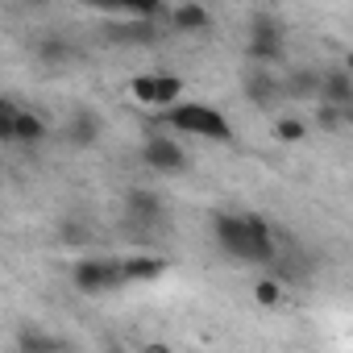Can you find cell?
<instances>
[{
    "label": "cell",
    "instance_id": "8",
    "mask_svg": "<svg viewBox=\"0 0 353 353\" xmlns=\"http://www.w3.org/2000/svg\"><path fill=\"white\" fill-rule=\"evenodd\" d=\"M208 26H212V13H208V5H200V0H188V5L170 9V30L174 34H204Z\"/></svg>",
    "mask_w": 353,
    "mask_h": 353
},
{
    "label": "cell",
    "instance_id": "1",
    "mask_svg": "<svg viewBox=\"0 0 353 353\" xmlns=\"http://www.w3.org/2000/svg\"><path fill=\"white\" fill-rule=\"evenodd\" d=\"M162 121L179 133H196L208 141H233V121L212 104H170Z\"/></svg>",
    "mask_w": 353,
    "mask_h": 353
},
{
    "label": "cell",
    "instance_id": "12",
    "mask_svg": "<svg viewBox=\"0 0 353 353\" xmlns=\"http://www.w3.org/2000/svg\"><path fill=\"white\" fill-rule=\"evenodd\" d=\"M13 349H17V353H63V349H71V341L50 336V332H42V328H21L17 341H13Z\"/></svg>",
    "mask_w": 353,
    "mask_h": 353
},
{
    "label": "cell",
    "instance_id": "6",
    "mask_svg": "<svg viewBox=\"0 0 353 353\" xmlns=\"http://www.w3.org/2000/svg\"><path fill=\"white\" fill-rule=\"evenodd\" d=\"M141 162H145L150 170H158V174H179V170L188 166V150L174 141V137H166V133H154V137L141 145Z\"/></svg>",
    "mask_w": 353,
    "mask_h": 353
},
{
    "label": "cell",
    "instance_id": "16",
    "mask_svg": "<svg viewBox=\"0 0 353 353\" xmlns=\"http://www.w3.org/2000/svg\"><path fill=\"white\" fill-rule=\"evenodd\" d=\"M42 137H46V121H42L38 112H26V108H21V112H17V125H13V141H17V145H38Z\"/></svg>",
    "mask_w": 353,
    "mask_h": 353
},
{
    "label": "cell",
    "instance_id": "13",
    "mask_svg": "<svg viewBox=\"0 0 353 353\" xmlns=\"http://www.w3.org/2000/svg\"><path fill=\"white\" fill-rule=\"evenodd\" d=\"M92 9L104 13H125V17H158L162 13V0H83Z\"/></svg>",
    "mask_w": 353,
    "mask_h": 353
},
{
    "label": "cell",
    "instance_id": "22",
    "mask_svg": "<svg viewBox=\"0 0 353 353\" xmlns=\"http://www.w3.org/2000/svg\"><path fill=\"white\" fill-rule=\"evenodd\" d=\"M154 79H158V75H133V79H129V92H133V100H141V104H154Z\"/></svg>",
    "mask_w": 353,
    "mask_h": 353
},
{
    "label": "cell",
    "instance_id": "10",
    "mask_svg": "<svg viewBox=\"0 0 353 353\" xmlns=\"http://www.w3.org/2000/svg\"><path fill=\"white\" fill-rule=\"evenodd\" d=\"M67 141H71L75 150H92V145L100 141V117L88 112V108H79V112L67 121Z\"/></svg>",
    "mask_w": 353,
    "mask_h": 353
},
{
    "label": "cell",
    "instance_id": "26",
    "mask_svg": "<svg viewBox=\"0 0 353 353\" xmlns=\"http://www.w3.org/2000/svg\"><path fill=\"white\" fill-rule=\"evenodd\" d=\"M345 67H349V71H353V50H349V54H345Z\"/></svg>",
    "mask_w": 353,
    "mask_h": 353
},
{
    "label": "cell",
    "instance_id": "27",
    "mask_svg": "<svg viewBox=\"0 0 353 353\" xmlns=\"http://www.w3.org/2000/svg\"><path fill=\"white\" fill-rule=\"evenodd\" d=\"M30 5H42V0H30Z\"/></svg>",
    "mask_w": 353,
    "mask_h": 353
},
{
    "label": "cell",
    "instance_id": "19",
    "mask_svg": "<svg viewBox=\"0 0 353 353\" xmlns=\"http://www.w3.org/2000/svg\"><path fill=\"white\" fill-rule=\"evenodd\" d=\"M274 137H279L283 145H295V141L307 137V121H303V117H279V121H274Z\"/></svg>",
    "mask_w": 353,
    "mask_h": 353
},
{
    "label": "cell",
    "instance_id": "5",
    "mask_svg": "<svg viewBox=\"0 0 353 353\" xmlns=\"http://www.w3.org/2000/svg\"><path fill=\"white\" fill-rule=\"evenodd\" d=\"M125 221L129 229H158L166 221V204L150 188H129L125 192Z\"/></svg>",
    "mask_w": 353,
    "mask_h": 353
},
{
    "label": "cell",
    "instance_id": "9",
    "mask_svg": "<svg viewBox=\"0 0 353 353\" xmlns=\"http://www.w3.org/2000/svg\"><path fill=\"white\" fill-rule=\"evenodd\" d=\"M108 38L112 42H129V46H145V42L158 38V30H154V17H133V21H112Z\"/></svg>",
    "mask_w": 353,
    "mask_h": 353
},
{
    "label": "cell",
    "instance_id": "11",
    "mask_svg": "<svg viewBox=\"0 0 353 353\" xmlns=\"http://www.w3.org/2000/svg\"><path fill=\"white\" fill-rule=\"evenodd\" d=\"M320 96L328 100V104H353V71L349 67H332V71H324V79H320Z\"/></svg>",
    "mask_w": 353,
    "mask_h": 353
},
{
    "label": "cell",
    "instance_id": "2",
    "mask_svg": "<svg viewBox=\"0 0 353 353\" xmlns=\"http://www.w3.org/2000/svg\"><path fill=\"white\" fill-rule=\"evenodd\" d=\"M212 237L221 245V254L229 262H241V266H262V250L245 225V212H216L212 216Z\"/></svg>",
    "mask_w": 353,
    "mask_h": 353
},
{
    "label": "cell",
    "instance_id": "14",
    "mask_svg": "<svg viewBox=\"0 0 353 353\" xmlns=\"http://www.w3.org/2000/svg\"><path fill=\"white\" fill-rule=\"evenodd\" d=\"M162 274H166V262H162V258H150V254L125 258V279H129V283H154V279H162Z\"/></svg>",
    "mask_w": 353,
    "mask_h": 353
},
{
    "label": "cell",
    "instance_id": "17",
    "mask_svg": "<svg viewBox=\"0 0 353 353\" xmlns=\"http://www.w3.org/2000/svg\"><path fill=\"white\" fill-rule=\"evenodd\" d=\"M179 96H183V79H179V75H158V79H154V104H158V108L179 104Z\"/></svg>",
    "mask_w": 353,
    "mask_h": 353
},
{
    "label": "cell",
    "instance_id": "7",
    "mask_svg": "<svg viewBox=\"0 0 353 353\" xmlns=\"http://www.w3.org/2000/svg\"><path fill=\"white\" fill-rule=\"evenodd\" d=\"M279 96H283V83H279L266 67H254V71L245 75V100H250L254 108H274Z\"/></svg>",
    "mask_w": 353,
    "mask_h": 353
},
{
    "label": "cell",
    "instance_id": "3",
    "mask_svg": "<svg viewBox=\"0 0 353 353\" xmlns=\"http://www.w3.org/2000/svg\"><path fill=\"white\" fill-rule=\"evenodd\" d=\"M125 279V262L117 258H79L71 266V287L79 295H104V291H121Z\"/></svg>",
    "mask_w": 353,
    "mask_h": 353
},
{
    "label": "cell",
    "instance_id": "23",
    "mask_svg": "<svg viewBox=\"0 0 353 353\" xmlns=\"http://www.w3.org/2000/svg\"><path fill=\"white\" fill-rule=\"evenodd\" d=\"M17 104L13 100H5V104H0V137H5V141H13V125H17Z\"/></svg>",
    "mask_w": 353,
    "mask_h": 353
},
{
    "label": "cell",
    "instance_id": "18",
    "mask_svg": "<svg viewBox=\"0 0 353 353\" xmlns=\"http://www.w3.org/2000/svg\"><path fill=\"white\" fill-rule=\"evenodd\" d=\"M320 79H324V75H316V71H295V75L287 79V96L312 100V96H320Z\"/></svg>",
    "mask_w": 353,
    "mask_h": 353
},
{
    "label": "cell",
    "instance_id": "20",
    "mask_svg": "<svg viewBox=\"0 0 353 353\" xmlns=\"http://www.w3.org/2000/svg\"><path fill=\"white\" fill-rule=\"evenodd\" d=\"M254 299H258L262 307H274V303L283 299V283H279V279H262V283L254 287Z\"/></svg>",
    "mask_w": 353,
    "mask_h": 353
},
{
    "label": "cell",
    "instance_id": "15",
    "mask_svg": "<svg viewBox=\"0 0 353 353\" xmlns=\"http://www.w3.org/2000/svg\"><path fill=\"white\" fill-rule=\"evenodd\" d=\"M34 54H38V63H46V67H67V63L75 59V46H71L67 38H42V42L34 46Z\"/></svg>",
    "mask_w": 353,
    "mask_h": 353
},
{
    "label": "cell",
    "instance_id": "25",
    "mask_svg": "<svg viewBox=\"0 0 353 353\" xmlns=\"http://www.w3.org/2000/svg\"><path fill=\"white\" fill-rule=\"evenodd\" d=\"M341 117H345V125H353V104H345V108H341Z\"/></svg>",
    "mask_w": 353,
    "mask_h": 353
},
{
    "label": "cell",
    "instance_id": "4",
    "mask_svg": "<svg viewBox=\"0 0 353 353\" xmlns=\"http://www.w3.org/2000/svg\"><path fill=\"white\" fill-rule=\"evenodd\" d=\"M245 59L254 67H270L283 59V26L274 17H254L250 21V42H245Z\"/></svg>",
    "mask_w": 353,
    "mask_h": 353
},
{
    "label": "cell",
    "instance_id": "24",
    "mask_svg": "<svg viewBox=\"0 0 353 353\" xmlns=\"http://www.w3.org/2000/svg\"><path fill=\"white\" fill-rule=\"evenodd\" d=\"M59 241H67V245H83V241H88V229L75 225V221H63V225H59Z\"/></svg>",
    "mask_w": 353,
    "mask_h": 353
},
{
    "label": "cell",
    "instance_id": "21",
    "mask_svg": "<svg viewBox=\"0 0 353 353\" xmlns=\"http://www.w3.org/2000/svg\"><path fill=\"white\" fill-rule=\"evenodd\" d=\"M316 125H320V129H332V133H336V129L345 125V117H341V104H328V100H324V104L316 108Z\"/></svg>",
    "mask_w": 353,
    "mask_h": 353
}]
</instances>
